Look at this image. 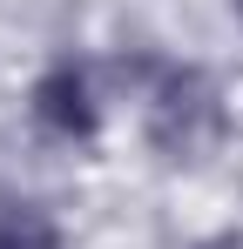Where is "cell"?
I'll list each match as a JSON object with an SVG mask.
<instances>
[{
  "instance_id": "6da1fadb",
  "label": "cell",
  "mask_w": 243,
  "mask_h": 249,
  "mask_svg": "<svg viewBox=\"0 0 243 249\" xmlns=\"http://www.w3.org/2000/svg\"><path fill=\"white\" fill-rule=\"evenodd\" d=\"M142 135L156 148V162L169 168H196L230 142V101L209 68L196 61H169L142 88Z\"/></svg>"
},
{
  "instance_id": "5b68a950",
  "label": "cell",
  "mask_w": 243,
  "mask_h": 249,
  "mask_svg": "<svg viewBox=\"0 0 243 249\" xmlns=\"http://www.w3.org/2000/svg\"><path fill=\"white\" fill-rule=\"evenodd\" d=\"M230 14H237V20H243V0H230Z\"/></svg>"
},
{
  "instance_id": "7a4b0ae2",
  "label": "cell",
  "mask_w": 243,
  "mask_h": 249,
  "mask_svg": "<svg viewBox=\"0 0 243 249\" xmlns=\"http://www.w3.org/2000/svg\"><path fill=\"white\" fill-rule=\"evenodd\" d=\"M27 122L47 135V142H68V148H88L101 135V94H95V74L81 68L75 54H54L47 68L27 88Z\"/></svg>"
},
{
  "instance_id": "277c9868",
  "label": "cell",
  "mask_w": 243,
  "mask_h": 249,
  "mask_svg": "<svg viewBox=\"0 0 243 249\" xmlns=\"http://www.w3.org/2000/svg\"><path fill=\"white\" fill-rule=\"evenodd\" d=\"M196 249H243V229H216V236H202Z\"/></svg>"
},
{
  "instance_id": "3957f363",
  "label": "cell",
  "mask_w": 243,
  "mask_h": 249,
  "mask_svg": "<svg viewBox=\"0 0 243 249\" xmlns=\"http://www.w3.org/2000/svg\"><path fill=\"white\" fill-rule=\"evenodd\" d=\"M0 249H68V236H61L47 202H34V196L0 182Z\"/></svg>"
}]
</instances>
